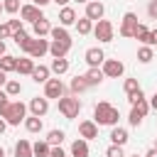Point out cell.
<instances>
[{
	"mask_svg": "<svg viewBox=\"0 0 157 157\" xmlns=\"http://www.w3.org/2000/svg\"><path fill=\"white\" fill-rule=\"evenodd\" d=\"M142 120H145V115H140L137 110H132V108H130V115H128V123H130L132 128H137V125H140Z\"/></svg>",
	"mask_w": 157,
	"mask_h": 157,
	"instance_id": "f35d334b",
	"label": "cell"
},
{
	"mask_svg": "<svg viewBox=\"0 0 157 157\" xmlns=\"http://www.w3.org/2000/svg\"><path fill=\"white\" fill-rule=\"evenodd\" d=\"M7 98H10V96L5 93V88H0V103H2V101H7Z\"/></svg>",
	"mask_w": 157,
	"mask_h": 157,
	"instance_id": "f5cc1de1",
	"label": "cell"
},
{
	"mask_svg": "<svg viewBox=\"0 0 157 157\" xmlns=\"http://www.w3.org/2000/svg\"><path fill=\"white\" fill-rule=\"evenodd\" d=\"M52 2H56V7H66L71 0H52Z\"/></svg>",
	"mask_w": 157,
	"mask_h": 157,
	"instance_id": "816d5d0a",
	"label": "cell"
},
{
	"mask_svg": "<svg viewBox=\"0 0 157 157\" xmlns=\"http://www.w3.org/2000/svg\"><path fill=\"white\" fill-rule=\"evenodd\" d=\"M5 130H7V120H5V118H0V135H2Z\"/></svg>",
	"mask_w": 157,
	"mask_h": 157,
	"instance_id": "681fc988",
	"label": "cell"
},
{
	"mask_svg": "<svg viewBox=\"0 0 157 157\" xmlns=\"http://www.w3.org/2000/svg\"><path fill=\"white\" fill-rule=\"evenodd\" d=\"M32 150H34V157H49V155H52V145L47 142V137H44V140H37V142L32 145Z\"/></svg>",
	"mask_w": 157,
	"mask_h": 157,
	"instance_id": "f1b7e54d",
	"label": "cell"
},
{
	"mask_svg": "<svg viewBox=\"0 0 157 157\" xmlns=\"http://www.w3.org/2000/svg\"><path fill=\"white\" fill-rule=\"evenodd\" d=\"M155 147H157V137H155Z\"/></svg>",
	"mask_w": 157,
	"mask_h": 157,
	"instance_id": "680465c9",
	"label": "cell"
},
{
	"mask_svg": "<svg viewBox=\"0 0 157 157\" xmlns=\"http://www.w3.org/2000/svg\"><path fill=\"white\" fill-rule=\"evenodd\" d=\"M52 0H32V5H37V7H47Z\"/></svg>",
	"mask_w": 157,
	"mask_h": 157,
	"instance_id": "c3c4849f",
	"label": "cell"
},
{
	"mask_svg": "<svg viewBox=\"0 0 157 157\" xmlns=\"http://www.w3.org/2000/svg\"><path fill=\"white\" fill-rule=\"evenodd\" d=\"M137 15L135 12H125L123 20H120V27H118V34L125 37V39H132L135 37V29H137Z\"/></svg>",
	"mask_w": 157,
	"mask_h": 157,
	"instance_id": "277c9868",
	"label": "cell"
},
{
	"mask_svg": "<svg viewBox=\"0 0 157 157\" xmlns=\"http://www.w3.org/2000/svg\"><path fill=\"white\" fill-rule=\"evenodd\" d=\"M27 108H29L32 115H39V118H42V115H47V110H49V98H47V96H34Z\"/></svg>",
	"mask_w": 157,
	"mask_h": 157,
	"instance_id": "8fae6325",
	"label": "cell"
},
{
	"mask_svg": "<svg viewBox=\"0 0 157 157\" xmlns=\"http://www.w3.org/2000/svg\"><path fill=\"white\" fill-rule=\"evenodd\" d=\"M15 157H34L32 142L29 140H17L15 142Z\"/></svg>",
	"mask_w": 157,
	"mask_h": 157,
	"instance_id": "cb8c5ba5",
	"label": "cell"
},
{
	"mask_svg": "<svg viewBox=\"0 0 157 157\" xmlns=\"http://www.w3.org/2000/svg\"><path fill=\"white\" fill-rule=\"evenodd\" d=\"M0 69H2L5 74L17 71V56H12V54H2V56H0Z\"/></svg>",
	"mask_w": 157,
	"mask_h": 157,
	"instance_id": "83f0119b",
	"label": "cell"
},
{
	"mask_svg": "<svg viewBox=\"0 0 157 157\" xmlns=\"http://www.w3.org/2000/svg\"><path fill=\"white\" fill-rule=\"evenodd\" d=\"M78 137H83V140H96V137H98V123H96V120H81V123H78Z\"/></svg>",
	"mask_w": 157,
	"mask_h": 157,
	"instance_id": "7c38bea8",
	"label": "cell"
},
{
	"mask_svg": "<svg viewBox=\"0 0 157 157\" xmlns=\"http://www.w3.org/2000/svg\"><path fill=\"white\" fill-rule=\"evenodd\" d=\"M0 157H5V150H2V147H0Z\"/></svg>",
	"mask_w": 157,
	"mask_h": 157,
	"instance_id": "9f6ffc18",
	"label": "cell"
},
{
	"mask_svg": "<svg viewBox=\"0 0 157 157\" xmlns=\"http://www.w3.org/2000/svg\"><path fill=\"white\" fill-rule=\"evenodd\" d=\"M52 22L47 20V17H42V20H37V22H32V34L34 37H47L49 32H52Z\"/></svg>",
	"mask_w": 157,
	"mask_h": 157,
	"instance_id": "ac0fdd59",
	"label": "cell"
},
{
	"mask_svg": "<svg viewBox=\"0 0 157 157\" xmlns=\"http://www.w3.org/2000/svg\"><path fill=\"white\" fill-rule=\"evenodd\" d=\"M130 157H145V155H130Z\"/></svg>",
	"mask_w": 157,
	"mask_h": 157,
	"instance_id": "6f0895ef",
	"label": "cell"
},
{
	"mask_svg": "<svg viewBox=\"0 0 157 157\" xmlns=\"http://www.w3.org/2000/svg\"><path fill=\"white\" fill-rule=\"evenodd\" d=\"M135 39L137 42H142V44H150V29H147V25H137V29H135Z\"/></svg>",
	"mask_w": 157,
	"mask_h": 157,
	"instance_id": "836d02e7",
	"label": "cell"
},
{
	"mask_svg": "<svg viewBox=\"0 0 157 157\" xmlns=\"http://www.w3.org/2000/svg\"><path fill=\"white\" fill-rule=\"evenodd\" d=\"M59 25H61V27H71V25H76V10H74L71 5H66V7L59 10Z\"/></svg>",
	"mask_w": 157,
	"mask_h": 157,
	"instance_id": "2e32d148",
	"label": "cell"
},
{
	"mask_svg": "<svg viewBox=\"0 0 157 157\" xmlns=\"http://www.w3.org/2000/svg\"><path fill=\"white\" fill-rule=\"evenodd\" d=\"M130 137H128V130L125 128H120V125H113V130H110V142L113 145H123L125 147V142H128Z\"/></svg>",
	"mask_w": 157,
	"mask_h": 157,
	"instance_id": "603a6c76",
	"label": "cell"
},
{
	"mask_svg": "<svg viewBox=\"0 0 157 157\" xmlns=\"http://www.w3.org/2000/svg\"><path fill=\"white\" fill-rule=\"evenodd\" d=\"M7 25H10V29H12V34L22 29V20H7Z\"/></svg>",
	"mask_w": 157,
	"mask_h": 157,
	"instance_id": "b9f144b4",
	"label": "cell"
},
{
	"mask_svg": "<svg viewBox=\"0 0 157 157\" xmlns=\"http://www.w3.org/2000/svg\"><path fill=\"white\" fill-rule=\"evenodd\" d=\"M49 157H71V155H66L64 150H61V145H56V147H52V155Z\"/></svg>",
	"mask_w": 157,
	"mask_h": 157,
	"instance_id": "7bdbcfd3",
	"label": "cell"
},
{
	"mask_svg": "<svg viewBox=\"0 0 157 157\" xmlns=\"http://www.w3.org/2000/svg\"><path fill=\"white\" fill-rule=\"evenodd\" d=\"M147 15H150V20H157V0L147 2Z\"/></svg>",
	"mask_w": 157,
	"mask_h": 157,
	"instance_id": "60d3db41",
	"label": "cell"
},
{
	"mask_svg": "<svg viewBox=\"0 0 157 157\" xmlns=\"http://www.w3.org/2000/svg\"><path fill=\"white\" fill-rule=\"evenodd\" d=\"M118 118H120V110L115 105H110L108 101H98L93 105V120L98 125H118Z\"/></svg>",
	"mask_w": 157,
	"mask_h": 157,
	"instance_id": "6da1fadb",
	"label": "cell"
},
{
	"mask_svg": "<svg viewBox=\"0 0 157 157\" xmlns=\"http://www.w3.org/2000/svg\"><path fill=\"white\" fill-rule=\"evenodd\" d=\"M44 54H49V39H44V37H34V39H32V47H29V52H27V56H32V59H42Z\"/></svg>",
	"mask_w": 157,
	"mask_h": 157,
	"instance_id": "9c48e42d",
	"label": "cell"
},
{
	"mask_svg": "<svg viewBox=\"0 0 157 157\" xmlns=\"http://www.w3.org/2000/svg\"><path fill=\"white\" fill-rule=\"evenodd\" d=\"M7 37H12V29L7 22H0V39H7Z\"/></svg>",
	"mask_w": 157,
	"mask_h": 157,
	"instance_id": "ab89813d",
	"label": "cell"
},
{
	"mask_svg": "<svg viewBox=\"0 0 157 157\" xmlns=\"http://www.w3.org/2000/svg\"><path fill=\"white\" fill-rule=\"evenodd\" d=\"M0 12H2V7H0Z\"/></svg>",
	"mask_w": 157,
	"mask_h": 157,
	"instance_id": "94428289",
	"label": "cell"
},
{
	"mask_svg": "<svg viewBox=\"0 0 157 157\" xmlns=\"http://www.w3.org/2000/svg\"><path fill=\"white\" fill-rule=\"evenodd\" d=\"M83 15H86L88 20H93V22H98V20H103V15H105V5H103L101 0H88Z\"/></svg>",
	"mask_w": 157,
	"mask_h": 157,
	"instance_id": "30bf717a",
	"label": "cell"
},
{
	"mask_svg": "<svg viewBox=\"0 0 157 157\" xmlns=\"http://www.w3.org/2000/svg\"><path fill=\"white\" fill-rule=\"evenodd\" d=\"M7 81H10V78H7V74L0 69V88H5V83H7Z\"/></svg>",
	"mask_w": 157,
	"mask_h": 157,
	"instance_id": "bcb514c9",
	"label": "cell"
},
{
	"mask_svg": "<svg viewBox=\"0 0 157 157\" xmlns=\"http://www.w3.org/2000/svg\"><path fill=\"white\" fill-rule=\"evenodd\" d=\"M2 54H7V52H5V39H0V56H2Z\"/></svg>",
	"mask_w": 157,
	"mask_h": 157,
	"instance_id": "db71d44e",
	"label": "cell"
},
{
	"mask_svg": "<svg viewBox=\"0 0 157 157\" xmlns=\"http://www.w3.org/2000/svg\"><path fill=\"white\" fill-rule=\"evenodd\" d=\"M123 91H125V96H132L135 91H140L137 78H125V81H123Z\"/></svg>",
	"mask_w": 157,
	"mask_h": 157,
	"instance_id": "e575fe53",
	"label": "cell"
},
{
	"mask_svg": "<svg viewBox=\"0 0 157 157\" xmlns=\"http://www.w3.org/2000/svg\"><path fill=\"white\" fill-rule=\"evenodd\" d=\"M44 15H42V7H37V5H32V2H27V5H22L20 7V20L22 22H37V20H42Z\"/></svg>",
	"mask_w": 157,
	"mask_h": 157,
	"instance_id": "ba28073f",
	"label": "cell"
},
{
	"mask_svg": "<svg viewBox=\"0 0 157 157\" xmlns=\"http://www.w3.org/2000/svg\"><path fill=\"white\" fill-rule=\"evenodd\" d=\"M25 130H27V132H32V135L42 132V130H44L42 118H39V115H27V118H25Z\"/></svg>",
	"mask_w": 157,
	"mask_h": 157,
	"instance_id": "7402d4cb",
	"label": "cell"
},
{
	"mask_svg": "<svg viewBox=\"0 0 157 157\" xmlns=\"http://www.w3.org/2000/svg\"><path fill=\"white\" fill-rule=\"evenodd\" d=\"M52 74H56V76H61V74H66L69 71V59L66 56H61V59H52Z\"/></svg>",
	"mask_w": 157,
	"mask_h": 157,
	"instance_id": "f546056e",
	"label": "cell"
},
{
	"mask_svg": "<svg viewBox=\"0 0 157 157\" xmlns=\"http://www.w3.org/2000/svg\"><path fill=\"white\" fill-rule=\"evenodd\" d=\"M49 78H52V69L44 66V64H37L34 71H32V81H34V83H47Z\"/></svg>",
	"mask_w": 157,
	"mask_h": 157,
	"instance_id": "d6986e66",
	"label": "cell"
},
{
	"mask_svg": "<svg viewBox=\"0 0 157 157\" xmlns=\"http://www.w3.org/2000/svg\"><path fill=\"white\" fill-rule=\"evenodd\" d=\"M132 110H137L140 115H147L152 108H150V101H147V98H140V101H135V103H132Z\"/></svg>",
	"mask_w": 157,
	"mask_h": 157,
	"instance_id": "d590c367",
	"label": "cell"
},
{
	"mask_svg": "<svg viewBox=\"0 0 157 157\" xmlns=\"http://www.w3.org/2000/svg\"><path fill=\"white\" fill-rule=\"evenodd\" d=\"M27 110H29V108H27L22 101H10L7 110H5L0 118H5V120H7V125H20V123H25Z\"/></svg>",
	"mask_w": 157,
	"mask_h": 157,
	"instance_id": "7a4b0ae2",
	"label": "cell"
},
{
	"mask_svg": "<svg viewBox=\"0 0 157 157\" xmlns=\"http://www.w3.org/2000/svg\"><path fill=\"white\" fill-rule=\"evenodd\" d=\"M150 108H152V110H157V91H155V93H152V98H150Z\"/></svg>",
	"mask_w": 157,
	"mask_h": 157,
	"instance_id": "7dc6e473",
	"label": "cell"
},
{
	"mask_svg": "<svg viewBox=\"0 0 157 157\" xmlns=\"http://www.w3.org/2000/svg\"><path fill=\"white\" fill-rule=\"evenodd\" d=\"M140 98H145V93H142V88H140V91H135L132 96H128V103L132 105V103H135V101H140Z\"/></svg>",
	"mask_w": 157,
	"mask_h": 157,
	"instance_id": "ee69618b",
	"label": "cell"
},
{
	"mask_svg": "<svg viewBox=\"0 0 157 157\" xmlns=\"http://www.w3.org/2000/svg\"><path fill=\"white\" fill-rule=\"evenodd\" d=\"M145 157H157V147H150V150L145 152Z\"/></svg>",
	"mask_w": 157,
	"mask_h": 157,
	"instance_id": "f907efd6",
	"label": "cell"
},
{
	"mask_svg": "<svg viewBox=\"0 0 157 157\" xmlns=\"http://www.w3.org/2000/svg\"><path fill=\"white\" fill-rule=\"evenodd\" d=\"M69 88H71V93H74V96H78V93H83V91H88L91 86L86 83V78H83V74H81V76H74V78H71V83H69Z\"/></svg>",
	"mask_w": 157,
	"mask_h": 157,
	"instance_id": "d4e9b609",
	"label": "cell"
},
{
	"mask_svg": "<svg viewBox=\"0 0 157 157\" xmlns=\"http://www.w3.org/2000/svg\"><path fill=\"white\" fill-rule=\"evenodd\" d=\"M105 157H125V152H123V145H108V150H105Z\"/></svg>",
	"mask_w": 157,
	"mask_h": 157,
	"instance_id": "74e56055",
	"label": "cell"
},
{
	"mask_svg": "<svg viewBox=\"0 0 157 157\" xmlns=\"http://www.w3.org/2000/svg\"><path fill=\"white\" fill-rule=\"evenodd\" d=\"M59 113L66 118V120H74V118H78V113H81V101L71 93V96H61L59 98Z\"/></svg>",
	"mask_w": 157,
	"mask_h": 157,
	"instance_id": "3957f363",
	"label": "cell"
},
{
	"mask_svg": "<svg viewBox=\"0 0 157 157\" xmlns=\"http://www.w3.org/2000/svg\"><path fill=\"white\" fill-rule=\"evenodd\" d=\"M83 59H86L88 66H101V64L105 61V52H103L101 47H88L86 54H83Z\"/></svg>",
	"mask_w": 157,
	"mask_h": 157,
	"instance_id": "4fadbf2b",
	"label": "cell"
},
{
	"mask_svg": "<svg viewBox=\"0 0 157 157\" xmlns=\"http://www.w3.org/2000/svg\"><path fill=\"white\" fill-rule=\"evenodd\" d=\"M152 59H155V47L142 44V47L137 49V61H140V64H150Z\"/></svg>",
	"mask_w": 157,
	"mask_h": 157,
	"instance_id": "4316f807",
	"label": "cell"
},
{
	"mask_svg": "<svg viewBox=\"0 0 157 157\" xmlns=\"http://www.w3.org/2000/svg\"><path fill=\"white\" fill-rule=\"evenodd\" d=\"M34 59L32 56H22V59H17V74L20 76H32V71H34Z\"/></svg>",
	"mask_w": 157,
	"mask_h": 157,
	"instance_id": "44dd1931",
	"label": "cell"
},
{
	"mask_svg": "<svg viewBox=\"0 0 157 157\" xmlns=\"http://www.w3.org/2000/svg\"><path fill=\"white\" fill-rule=\"evenodd\" d=\"M93 25H96V22H93V20H88L86 15L76 20V29H78V34H91V32H93Z\"/></svg>",
	"mask_w": 157,
	"mask_h": 157,
	"instance_id": "4dcf8cb0",
	"label": "cell"
},
{
	"mask_svg": "<svg viewBox=\"0 0 157 157\" xmlns=\"http://www.w3.org/2000/svg\"><path fill=\"white\" fill-rule=\"evenodd\" d=\"M64 137H66V132H64V130H49V132H47V142H49L52 147L61 145V142H64Z\"/></svg>",
	"mask_w": 157,
	"mask_h": 157,
	"instance_id": "1f68e13d",
	"label": "cell"
},
{
	"mask_svg": "<svg viewBox=\"0 0 157 157\" xmlns=\"http://www.w3.org/2000/svg\"><path fill=\"white\" fill-rule=\"evenodd\" d=\"M74 2H78V5H86V2H88V0H74Z\"/></svg>",
	"mask_w": 157,
	"mask_h": 157,
	"instance_id": "11a10c76",
	"label": "cell"
},
{
	"mask_svg": "<svg viewBox=\"0 0 157 157\" xmlns=\"http://www.w3.org/2000/svg\"><path fill=\"white\" fill-rule=\"evenodd\" d=\"M12 39H15V44L27 54V52H29V47H32V39H34V37H29L25 29H20V32H15V34H12Z\"/></svg>",
	"mask_w": 157,
	"mask_h": 157,
	"instance_id": "ffe728a7",
	"label": "cell"
},
{
	"mask_svg": "<svg viewBox=\"0 0 157 157\" xmlns=\"http://www.w3.org/2000/svg\"><path fill=\"white\" fill-rule=\"evenodd\" d=\"M101 69H103L105 78H120V76L125 74V64H123L120 59H105V61L101 64Z\"/></svg>",
	"mask_w": 157,
	"mask_h": 157,
	"instance_id": "8992f818",
	"label": "cell"
},
{
	"mask_svg": "<svg viewBox=\"0 0 157 157\" xmlns=\"http://www.w3.org/2000/svg\"><path fill=\"white\" fill-rule=\"evenodd\" d=\"M5 93H7L10 98L20 96V93H22V83H20V81H15V78H10V81L5 83Z\"/></svg>",
	"mask_w": 157,
	"mask_h": 157,
	"instance_id": "d6a6232c",
	"label": "cell"
},
{
	"mask_svg": "<svg viewBox=\"0 0 157 157\" xmlns=\"http://www.w3.org/2000/svg\"><path fill=\"white\" fill-rule=\"evenodd\" d=\"M69 155H71V157H88V155H91V150H88V140H83V137L74 140Z\"/></svg>",
	"mask_w": 157,
	"mask_h": 157,
	"instance_id": "9a60e30c",
	"label": "cell"
},
{
	"mask_svg": "<svg viewBox=\"0 0 157 157\" xmlns=\"http://www.w3.org/2000/svg\"><path fill=\"white\" fill-rule=\"evenodd\" d=\"M83 78H86V83L93 88V86H98V83H103V78H105V74H103V69L101 66H88V71L83 74Z\"/></svg>",
	"mask_w": 157,
	"mask_h": 157,
	"instance_id": "5bb4252c",
	"label": "cell"
},
{
	"mask_svg": "<svg viewBox=\"0 0 157 157\" xmlns=\"http://www.w3.org/2000/svg\"><path fill=\"white\" fill-rule=\"evenodd\" d=\"M49 37L52 39H56V42H66V44H71V34H69V29L66 27H52V32H49Z\"/></svg>",
	"mask_w": 157,
	"mask_h": 157,
	"instance_id": "484cf974",
	"label": "cell"
},
{
	"mask_svg": "<svg viewBox=\"0 0 157 157\" xmlns=\"http://www.w3.org/2000/svg\"><path fill=\"white\" fill-rule=\"evenodd\" d=\"M150 47H157V29H150Z\"/></svg>",
	"mask_w": 157,
	"mask_h": 157,
	"instance_id": "f6af8a7d",
	"label": "cell"
},
{
	"mask_svg": "<svg viewBox=\"0 0 157 157\" xmlns=\"http://www.w3.org/2000/svg\"><path fill=\"white\" fill-rule=\"evenodd\" d=\"M0 7H2V0H0Z\"/></svg>",
	"mask_w": 157,
	"mask_h": 157,
	"instance_id": "91938a15",
	"label": "cell"
},
{
	"mask_svg": "<svg viewBox=\"0 0 157 157\" xmlns=\"http://www.w3.org/2000/svg\"><path fill=\"white\" fill-rule=\"evenodd\" d=\"M20 0H2V12H7V15H15V12H20Z\"/></svg>",
	"mask_w": 157,
	"mask_h": 157,
	"instance_id": "8d00e7d4",
	"label": "cell"
},
{
	"mask_svg": "<svg viewBox=\"0 0 157 157\" xmlns=\"http://www.w3.org/2000/svg\"><path fill=\"white\" fill-rule=\"evenodd\" d=\"M44 96L47 98H61V96H66V86L61 83V78H49L47 83H44Z\"/></svg>",
	"mask_w": 157,
	"mask_h": 157,
	"instance_id": "52a82bcc",
	"label": "cell"
},
{
	"mask_svg": "<svg viewBox=\"0 0 157 157\" xmlns=\"http://www.w3.org/2000/svg\"><path fill=\"white\" fill-rule=\"evenodd\" d=\"M93 37L98 39V42H113V37H115V29H113V22L110 20H98L96 25H93Z\"/></svg>",
	"mask_w": 157,
	"mask_h": 157,
	"instance_id": "5b68a950",
	"label": "cell"
},
{
	"mask_svg": "<svg viewBox=\"0 0 157 157\" xmlns=\"http://www.w3.org/2000/svg\"><path fill=\"white\" fill-rule=\"evenodd\" d=\"M69 49H71V44H66V42H56V39H49V54H52L54 59L66 56Z\"/></svg>",
	"mask_w": 157,
	"mask_h": 157,
	"instance_id": "e0dca14e",
	"label": "cell"
}]
</instances>
